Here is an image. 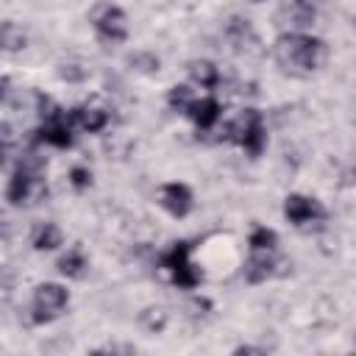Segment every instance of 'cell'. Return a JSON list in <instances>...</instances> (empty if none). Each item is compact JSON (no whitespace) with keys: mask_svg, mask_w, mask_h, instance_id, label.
I'll list each match as a JSON object with an SVG mask.
<instances>
[{"mask_svg":"<svg viewBox=\"0 0 356 356\" xmlns=\"http://www.w3.org/2000/svg\"><path fill=\"white\" fill-rule=\"evenodd\" d=\"M273 58L275 64L286 72V75H312L317 72L325 58H328V44L312 33H300V31H289L281 33L273 42Z\"/></svg>","mask_w":356,"mask_h":356,"instance_id":"cell-1","label":"cell"},{"mask_svg":"<svg viewBox=\"0 0 356 356\" xmlns=\"http://www.w3.org/2000/svg\"><path fill=\"white\" fill-rule=\"evenodd\" d=\"M225 139L242 145V150L250 159H259L264 145H267V131H264V120L261 111L256 108H245L234 122L225 125Z\"/></svg>","mask_w":356,"mask_h":356,"instance_id":"cell-2","label":"cell"},{"mask_svg":"<svg viewBox=\"0 0 356 356\" xmlns=\"http://www.w3.org/2000/svg\"><path fill=\"white\" fill-rule=\"evenodd\" d=\"M42 161L36 159H28L22 161L14 175L8 178V186H6V200L14 203V206H22V203H31L33 197H39L44 192V178H42Z\"/></svg>","mask_w":356,"mask_h":356,"instance_id":"cell-3","label":"cell"},{"mask_svg":"<svg viewBox=\"0 0 356 356\" xmlns=\"http://www.w3.org/2000/svg\"><path fill=\"white\" fill-rule=\"evenodd\" d=\"M70 303V292L61 284H39L33 289V300H31V320L36 325H44L50 320H56Z\"/></svg>","mask_w":356,"mask_h":356,"instance_id":"cell-4","label":"cell"},{"mask_svg":"<svg viewBox=\"0 0 356 356\" xmlns=\"http://www.w3.org/2000/svg\"><path fill=\"white\" fill-rule=\"evenodd\" d=\"M189 250H192V245H189L186 239H181V242H175L167 253H161V267L170 270L172 284L181 286V289H195V286L200 284V278H203L200 270H195V267L189 264Z\"/></svg>","mask_w":356,"mask_h":356,"instance_id":"cell-5","label":"cell"},{"mask_svg":"<svg viewBox=\"0 0 356 356\" xmlns=\"http://www.w3.org/2000/svg\"><path fill=\"white\" fill-rule=\"evenodd\" d=\"M92 25H95V33L100 42L120 44L128 39V17L120 6H100L97 14L92 17Z\"/></svg>","mask_w":356,"mask_h":356,"instance_id":"cell-6","label":"cell"},{"mask_svg":"<svg viewBox=\"0 0 356 356\" xmlns=\"http://www.w3.org/2000/svg\"><path fill=\"white\" fill-rule=\"evenodd\" d=\"M314 19H317V8L312 0H284L281 8L275 11V25L289 28V31L312 28Z\"/></svg>","mask_w":356,"mask_h":356,"instance_id":"cell-7","label":"cell"},{"mask_svg":"<svg viewBox=\"0 0 356 356\" xmlns=\"http://www.w3.org/2000/svg\"><path fill=\"white\" fill-rule=\"evenodd\" d=\"M284 217L292 225H303V222H312V220H323L325 209H323L320 200L295 192V195H286V200H284Z\"/></svg>","mask_w":356,"mask_h":356,"instance_id":"cell-8","label":"cell"},{"mask_svg":"<svg viewBox=\"0 0 356 356\" xmlns=\"http://www.w3.org/2000/svg\"><path fill=\"white\" fill-rule=\"evenodd\" d=\"M36 142H44V145H53V147H72L75 136H72V122L67 114H58L53 120H44L42 128L36 131Z\"/></svg>","mask_w":356,"mask_h":356,"instance_id":"cell-9","label":"cell"},{"mask_svg":"<svg viewBox=\"0 0 356 356\" xmlns=\"http://www.w3.org/2000/svg\"><path fill=\"white\" fill-rule=\"evenodd\" d=\"M159 203L175 217V220H184L189 211H192V189L186 184H164L161 192H159Z\"/></svg>","mask_w":356,"mask_h":356,"instance_id":"cell-10","label":"cell"},{"mask_svg":"<svg viewBox=\"0 0 356 356\" xmlns=\"http://www.w3.org/2000/svg\"><path fill=\"white\" fill-rule=\"evenodd\" d=\"M225 39L231 42V47H234L236 53H250V50H256V44H259V36H256L253 25H250L248 19H242V17H231V19L225 22Z\"/></svg>","mask_w":356,"mask_h":356,"instance_id":"cell-11","label":"cell"},{"mask_svg":"<svg viewBox=\"0 0 356 356\" xmlns=\"http://www.w3.org/2000/svg\"><path fill=\"white\" fill-rule=\"evenodd\" d=\"M184 114L200 128V131H209L217 120H220V114H222V106H220V100L217 97H200V100H192L186 108H184Z\"/></svg>","mask_w":356,"mask_h":356,"instance_id":"cell-12","label":"cell"},{"mask_svg":"<svg viewBox=\"0 0 356 356\" xmlns=\"http://www.w3.org/2000/svg\"><path fill=\"white\" fill-rule=\"evenodd\" d=\"M70 122L83 128L86 134H97L108 125V111L106 108H97V106H75L70 114Z\"/></svg>","mask_w":356,"mask_h":356,"instance_id":"cell-13","label":"cell"},{"mask_svg":"<svg viewBox=\"0 0 356 356\" xmlns=\"http://www.w3.org/2000/svg\"><path fill=\"white\" fill-rule=\"evenodd\" d=\"M275 273V259L267 256V250H253V256L245 264V281L248 284H261Z\"/></svg>","mask_w":356,"mask_h":356,"instance_id":"cell-14","label":"cell"},{"mask_svg":"<svg viewBox=\"0 0 356 356\" xmlns=\"http://www.w3.org/2000/svg\"><path fill=\"white\" fill-rule=\"evenodd\" d=\"M25 44H28V33H25L17 22H11V19L0 22V50L17 53V50H22Z\"/></svg>","mask_w":356,"mask_h":356,"instance_id":"cell-15","label":"cell"},{"mask_svg":"<svg viewBox=\"0 0 356 356\" xmlns=\"http://www.w3.org/2000/svg\"><path fill=\"white\" fill-rule=\"evenodd\" d=\"M189 75L195 83H200L203 89H214L220 83V70L211 61H192L189 64Z\"/></svg>","mask_w":356,"mask_h":356,"instance_id":"cell-16","label":"cell"},{"mask_svg":"<svg viewBox=\"0 0 356 356\" xmlns=\"http://www.w3.org/2000/svg\"><path fill=\"white\" fill-rule=\"evenodd\" d=\"M56 267H58V273H61V275H67V278H81V275L86 273V267H89V264H86V256L81 253V248H72L67 256H61V259H58V264H56Z\"/></svg>","mask_w":356,"mask_h":356,"instance_id":"cell-17","label":"cell"},{"mask_svg":"<svg viewBox=\"0 0 356 356\" xmlns=\"http://www.w3.org/2000/svg\"><path fill=\"white\" fill-rule=\"evenodd\" d=\"M61 245V228L56 222H44L33 231V248L36 250H56Z\"/></svg>","mask_w":356,"mask_h":356,"instance_id":"cell-18","label":"cell"},{"mask_svg":"<svg viewBox=\"0 0 356 356\" xmlns=\"http://www.w3.org/2000/svg\"><path fill=\"white\" fill-rule=\"evenodd\" d=\"M128 67H131V70H136V72L153 75V72H159L161 61H159V56H156V53H147V50H136V53H131V56H128Z\"/></svg>","mask_w":356,"mask_h":356,"instance_id":"cell-19","label":"cell"},{"mask_svg":"<svg viewBox=\"0 0 356 356\" xmlns=\"http://www.w3.org/2000/svg\"><path fill=\"white\" fill-rule=\"evenodd\" d=\"M248 245L250 250H273L278 245V234L273 228H264V225H256L248 236Z\"/></svg>","mask_w":356,"mask_h":356,"instance_id":"cell-20","label":"cell"},{"mask_svg":"<svg viewBox=\"0 0 356 356\" xmlns=\"http://www.w3.org/2000/svg\"><path fill=\"white\" fill-rule=\"evenodd\" d=\"M189 103H192V89H189L186 83H178V86L170 89V95H167V106H170L172 111H184Z\"/></svg>","mask_w":356,"mask_h":356,"instance_id":"cell-21","label":"cell"},{"mask_svg":"<svg viewBox=\"0 0 356 356\" xmlns=\"http://www.w3.org/2000/svg\"><path fill=\"white\" fill-rule=\"evenodd\" d=\"M142 323H145L147 331H161L164 323H167V317H164L161 309H145V312H142Z\"/></svg>","mask_w":356,"mask_h":356,"instance_id":"cell-22","label":"cell"},{"mask_svg":"<svg viewBox=\"0 0 356 356\" xmlns=\"http://www.w3.org/2000/svg\"><path fill=\"white\" fill-rule=\"evenodd\" d=\"M70 184H72L78 192H83V189L92 184V172H89L86 167H72V170H70Z\"/></svg>","mask_w":356,"mask_h":356,"instance_id":"cell-23","label":"cell"},{"mask_svg":"<svg viewBox=\"0 0 356 356\" xmlns=\"http://www.w3.org/2000/svg\"><path fill=\"white\" fill-rule=\"evenodd\" d=\"M58 78H64V81H83L86 70L81 64H61L58 67Z\"/></svg>","mask_w":356,"mask_h":356,"instance_id":"cell-24","label":"cell"},{"mask_svg":"<svg viewBox=\"0 0 356 356\" xmlns=\"http://www.w3.org/2000/svg\"><path fill=\"white\" fill-rule=\"evenodd\" d=\"M11 142H14V134H11V125H8V122H0V161L6 159V153H8V147H11Z\"/></svg>","mask_w":356,"mask_h":356,"instance_id":"cell-25","label":"cell"},{"mask_svg":"<svg viewBox=\"0 0 356 356\" xmlns=\"http://www.w3.org/2000/svg\"><path fill=\"white\" fill-rule=\"evenodd\" d=\"M234 353H264V348H253V345H239V348H234Z\"/></svg>","mask_w":356,"mask_h":356,"instance_id":"cell-26","label":"cell"},{"mask_svg":"<svg viewBox=\"0 0 356 356\" xmlns=\"http://www.w3.org/2000/svg\"><path fill=\"white\" fill-rule=\"evenodd\" d=\"M8 231V220H6V214L0 211V234H6Z\"/></svg>","mask_w":356,"mask_h":356,"instance_id":"cell-27","label":"cell"},{"mask_svg":"<svg viewBox=\"0 0 356 356\" xmlns=\"http://www.w3.org/2000/svg\"><path fill=\"white\" fill-rule=\"evenodd\" d=\"M6 86H8V78L0 81V100H3V95H6Z\"/></svg>","mask_w":356,"mask_h":356,"instance_id":"cell-28","label":"cell"},{"mask_svg":"<svg viewBox=\"0 0 356 356\" xmlns=\"http://www.w3.org/2000/svg\"><path fill=\"white\" fill-rule=\"evenodd\" d=\"M250 3H264V0H250Z\"/></svg>","mask_w":356,"mask_h":356,"instance_id":"cell-29","label":"cell"}]
</instances>
